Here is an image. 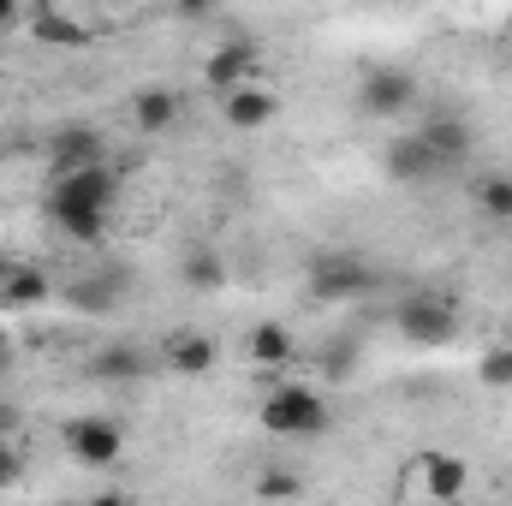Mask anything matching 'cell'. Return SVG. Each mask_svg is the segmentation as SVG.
<instances>
[{
  "mask_svg": "<svg viewBox=\"0 0 512 506\" xmlns=\"http://www.w3.org/2000/svg\"><path fill=\"white\" fill-rule=\"evenodd\" d=\"M256 423L280 441H322L334 429V411L310 381H274L268 399L256 405Z\"/></svg>",
  "mask_w": 512,
  "mask_h": 506,
  "instance_id": "cell-1",
  "label": "cell"
},
{
  "mask_svg": "<svg viewBox=\"0 0 512 506\" xmlns=\"http://www.w3.org/2000/svg\"><path fill=\"white\" fill-rule=\"evenodd\" d=\"M304 286L322 304H352V298H370L376 292V268L358 251H316L310 268H304Z\"/></svg>",
  "mask_w": 512,
  "mask_h": 506,
  "instance_id": "cell-2",
  "label": "cell"
},
{
  "mask_svg": "<svg viewBox=\"0 0 512 506\" xmlns=\"http://www.w3.org/2000/svg\"><path fill=\"white\" fill-rule=\"evenodd\" d=\"M393 328L411 340V346H447L453 334H459V298H447V292H405L399 298V310H393Z\"/></svg>",
  "mask_w": 512,
  "mask_h": 506,
  "instance_id": "cell-3",
  "label": "cell"
},
{
  "mask_svg": "<svg viewBox=\"0 0 512 506\" xmlns=\"http://www.w3.org/2000/svg\"><path fill=\"white\" fill-rule=\"evenodd\" d=\"M358 108L370 120H399L405 108H417V72L411 66H364L358 72Z\"/></svg>",
  "mask_w": 512,
  "mask_h": 506,
  "instance_id": "cell-4",
  "label": "cell"
},
{
  "mask_svg": "<svg viewBox=\"0 0 512 506\" xmlns=\"http://www.w3.org/2000/svg\"><path fill=\"white\" fill-rule=\"evenodd\" d=\"M66 453L84 465V471H114L120 453H126V429L114 417H72L66 423Z\"/></svg>",
  "mask_w": 512,
  "mask_h": 506,
  "instance_id": "cell-5",
  "label": "cell"
},
{
  "mask_svg": "<svg viewBox=\"0 0 512 506\" xmlns=\"http://www.w3.org/2000/svg\"><path fill=\"white\" fill-rule=\"evenodd\" d=\"M114 203H120V173L108 161L54 179V197H48V209H96V215H114Z\"/></svg>",
  "mask_w": 512,
  "mask_h": 506,
  "instance_id": "cell-6",
  "label": "cell"
},
{
  "mask_svg": "<svg viewBox=\"0 0 512 506\" xmlns=\"http://www.w3.org/2000/svg\"><path fill=\"white\" fill-rule=\"evenodd\" d=\"M256 60H262L256 42H221V48H209V60H203V84L227 102L233 90L256 84Z\"/></svg>",
  "mask_w": 512,
  "mask_h": 506,
  "instance_id": "cell-7",
  "label": "cell"
},
{
  "mask_svg": "<svg viewBox=\"0 0 512 506\" xmlns=\"http://www.w3.org/2000/svg\"><path fill=\"white\" fill-rule=\"evenodd\" d=\"M215 358H221V340L203 334V328H179V334L161 346V370H167V376H185V381L209 376Z\"/></svg>",
  "mask_w": 512,
  "mask_h": 506,
  "instance_id": "cell-8",
  "label": "cell"
},
{
  "mask_svg": "<svg viewBox=\"0 0 512 506\" xmlns=\"http://www.w3.org/2000/svg\"><path fill=\"white\" fill-rule=\"evenodd\" d=\"M382 173L399 179V185H429V179H441V161L429 155V143H423L417 131H399L382 149Z\"/></svg>",
  "mask_w": 512,
  "mask_h": 506,
  "instance_id": "cell-9",
  "label": "cell"
},
{
  "mask_svg": "<svg viewBox=\"0 0 512 506\" xmlns=\"http://www.w3.org/2000/svg\"><path fill=\"white\" fill-rule=\"evenodd\" d=\"M48 161H54V179H66V173H84V167H102V131H96V126H66V131H54V143H48Z\"/></svg>",
  "mask_w": 512,
  "mask_h": 506,
  "instance_id": "cell-10",
  "label": "cell"
},
{
  "mask_svg": "<svg viewBox=\"0 0 512 506\" xmlns=\"http://www.w3.org/2000/svg\"><path fill=\"white\" fill-rule=\"evenodd\" d=\"M411 471L423 477V495H429V501H459V495L471 489V465H465L459 453H423Z\"/></svg>",
  "mask_w": 512,
  "mask_h": 506,
  "instance_id": "cell-11",
  "label": "cell"
},
{
  "mask_svg": "<svg viewBox=\"0 0 512 506\" xmlns=\"http://www.w3.org/2000/svg\"><path fill=\"white\" fill-rule=\"evenodd\" d=\"M30 36L42 42V48H84L90 42V24L84 18H72L66 6H30Z\"/></svg>",
  "mask_w": 512,
  "mask_h": 506,
  "instance_id": "cell-12",
  "label": "cell"
},
{
  "mask_svg": "<svg viewBox=\"0 0 512 506\" xmlns=\"http://www.w3.org/2000/svg\"><path fill=\"white\" fill-rule=\"evenodd\" d=\"M221 114H227V126L233 131H262L274 114H280V96L262 90V84H245V90H233V96L221 102Z\"/></svg>",
  "mask_w": 512,
  "mask_h": 506,
  "instance_id": "cell-13",
  "label": "cell"
},
{
  "mask_svg": "<svg viewBox=\"0 0 512 506\" xmlns=\"http://www.w3.org/2000/svg\"><path fill=\"white\" fill-rule=\"evenodd\" d=\"M417 137L429 143V155L441 161V173H447L453 161H465V155H471V143H477V137H471V126H465L459 114H435V120L417 131Z\"/></svg>",
  "mask_w": 512,
  "mask_h": 506,
  "instance_id": "cell-14",
  "label": "cell"
},
{
  "mask_svg": "<svg viewBox=\"0 0 512 506\" xmlns=\"http://www.w3.org/2000/svg\"><path fill=\"white\" fill-rule=\"evenodd\" d=\"M131 120H137V131H173L179 126V96L167 90V84H143L137 96H131Z\"/></svg>",
  "mask_w": 512,
  "mask_h": 506,
  "instance_id": "cell-15",
  "label": "cell"
},
{
  "mask_svg": "<svg viewBox=\"0 0 512 506\" xmlns=\"http://www.w3.org/2000/svg\"><path fill=\"white\" fill-rule=\"evenodd\" d=\"M179 280L191 292H221L233 280V268H227V256L215 251V245H191V251L179 256Z\"/></svg>",
  "mask_w": 512,
  "mask_h": 506,
  "instance_id": "cell-16",
  "label": "cell"
},
{
  "mask_svg": "<svg viewBox=\"0 0 512 506\" xmlns=\"http://www.w3.org/2000/svg\"><path fill=\"white\" fill-rule=\"evenodd\" d=\"M90 370L102 381H143L155 370V358H149L143 346H131V340H114V346H102V352L90 358Z\"/></svg>",
  "mask_w": 512,
  "mask_h": 506,
  "instance_id": "cell-17",
  "label": "cell"
},
{
  "mask_svg": "<svg viewBox=\"0 0 512 506\" xmlns=\"http://www.w3.org/2000/svg\"><path fill=\"white\" fill-rule=\"evenodd\" d=\"M245 352H251L256 370H280V364H292L298 340H292V328H286V322H256L251 340H245Z\"/></svg>",
  "mask_w": 512,
  "mask_h": 506,
  "instance_id": "cell-18",
  "label": "cell"
},
{
  "mask_svg": "<svg viewBox=\"0 0 512 506\" xmlns=\"http://www.w3.org/2000/svg\"><path fill=\"white\" fill-rule=\"evenodd\" d=\"M48 215H54L60 233L78 239V245H102V239H108V215H96V209H48Z\"/></svg>",
  "mask_w": 512,
  "mask_h": 506,
  "instance_id": "cell-19",
  "label": "cell"
},
{
  "mask_svg": "<svg viewBox=\"0 0 512 506\" xmlns=\"http://www.w3.org/2000/svg\"><path fill=\"white\" fill-rule=\"evenodd\" d=\"M0 298H6V304H42V298H48V274L30 268V262H24V268H6Z\"/></svg>",
  "mask_w": 512,
  "mask_h": 506,
  "instance_id": "cell-20",
  "label": "cell"
},
{
  "mask_svg": "<svg viewBox=\"0 0 512 506\" xmlns=\"http://www.w3.org/2000/svg\"><path fill=\"white\" fill-rule=\"evenodd\" d=\"M477 209H483L489 221H512V173H489V179L477 185Z\"/></svg>",
  "mask_w": 512,
  "mask_h": 506,
  "instance_id": "cell-21",
  "label": "cell"
},
{
  "mask_svg": "<svg viewBox=\"0 0 512 506\" xmlns=\"http://www.w3.org/2000/svg\"><path fill=\"white\" fill-rule=\"evenodd\" d=\"M298 495H304V477L298 471H280L274 465V471L256 477V501H298Z\"/></svg>",
  "mask_w": 512,
  "mask_h": 506,
  "instance_id": "cell-22",
  "label": "cell"
},
{
  "mask_svg": "<svg viewBox=\"0 0 512 506\" xmlns=\"http://www.w3.org/2000/svg\"><path fill=\"white\" fill-rule=\"evenodd\" d=\"M477 376H483V387H512V346H489Z\"/></svg>",
  "mask_w": 512,
  "mask_h": 506,
  "instance_id": "cell-23",
  "label": "cell"
},
{
  "mask_svg": "<svg viewBox=\"0 0 512 506\" xmlns=\"http://www.w3.org/2000/svg\"><path fill=\"white\" fill-rule=\"evenodd\" d=\"M346 364H358V340H340V346H328V376H340Z\"/></svg>",
  "mask_w": 512,
  "mask_h": 506,
  "instance_id": "cell-24",
  "label": "cell"
},
{
  "mask_svg": "<svg viewBox=\"0 0 512 506\" xmlns=\"http://www.w3.org/2000/svg\"><path fill=\"white\" fill-rule=\"evenodd\" d=\"M18 477H24V459H18V453H12V447L0 441V489H12Z\"/></svg>",
  "mask_w": 512,
  "mask_h": 506,
  "instance_id": "cell-25",
  "label": "cell"
},
{
  "mask_svg": "<svg viewBox=\"0 0 512 506\" xmlns=\"http://www.w3.org/2000/svg\"><path fill=\"white\" fill-rule=\"evenodd\" d=\"M84 506H131V501H126V495H120V489H102V495H90V501H84Z\"/></svg>",
  "mask_w": 512,
  "mask_h": 506,
  "instance_id": "cell-26",
  "label": "cell"
},
{
  "mask_svg": "<svg viewBox=\"0 0 512 506\" xmlns=\"http://www.w3.org/2000/svg\"><path fill=\"white\" fill-rule=\"evenodd\" d=\"M18 18H30V12H18V6H12V0H0V30H12V24H18Z\"/></svg>",
  "mask_w": 512,
  "mask_h": 506,
  "instance_id": "cell-27",
  "label": "cell"
},
{
  "mask_svg": "<svg viewBox=\"0 0 512 506\" xmlns=\"http://www.w3.org/2000/svg\"><path fill=\"white\" fill-rule=\"evenodd\" d=\"M12 358V334H6V322H0V364Z\"/></svg>",
  "mask_w": 512,
  "mask_h": 506,
  "instance_id": "cell-28",
  "label": "cell"
},
{
  "mask_svg": "<svg viewBox=\"0 0 512 506\" xmlns=\"http://www.w3.org/2000/svg\"><path fill=\"white\" fill-rule=\"evenodd\" d=\"M12 423H18V411H12V405H0V429H12Z\"/></svg>",
  "mask_w": 512,
  "mask_h": 506,
  "instance_id": "cell-29",
  "label": "cell"
},
{
  "mask_svg": "<svg viewBox=\"0 0 512 506\" xmlns=\"http://www.w3.org/2000/svg\"><path fill=\"white\" fill-rule=\"evenodd\" d=\"M501 30H507V36H512V6H507V24H501Z\"/></svg>",
  "mask_w": 512,
  "mask_h": 506,
  "instance_id": "cell-30",
  "label": "cell"
}]
</instances>
